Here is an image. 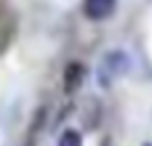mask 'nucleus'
Here are the masks:
<instances>
[{"instance_id":"nucleus-1","label":"nucleus","mask_w":152,"mask_h":146,"mask_svg":"<svg viewBox=\"0 0 152 146\" xmlns=\"http://www.w3.org/2000/svg\"><path fill=\"white\" fill-rule=\"evenodd\" d=\"M128 72H131V56L120 48H112V51L104 53V59L96 69V80H99L102 88H112V82L118 77H126Z\"/></svg>"},{"instance_id":"nucleus-2","label":"nucleus","mask_w":152,"mask_h":146,"mask_svg":"<svg viewBox=\"0 0 152 146\" xmlns=\"http://www.w3.org/2000/svg\"><path fill=\"white\" fill-rule=\"evenodd\" d=\"M86 77H88V66L83 61H69L64 66V72H61V88H64V93H69V96L77 93L83 88Z\"/></svg>"},{"instance_id":"nucleus-3","label":"nucleus","mask_w":152,"mask_h":146,"mask_svg":"<svg viewBox=\"0 0 152 146\" xmlns=\"http://www.w3.org/2000/svg\"><path fill=\"white\" fill-rule=\"evenodd\" d=\"M80 120H83L86 133H91V130H96V128L102 125V104H99L96 96H88V98L83 101V106H80Z\"/></svg>"},{"instance_id":"nucleus-4","label":"nucleus","mask_w":152,"mask_h":146,"mask_svg":"<svg viewBox=\"0 0 152 146\" xmlns=\"http://www.w3.org/2000/svg\"><path fill=\"white\" fill-rule=\"evenodd\" d=\"M118 0H83V13L91 21H104L115 13Z\"/></svg>"},{"instance_id":"nucleus-5","label":"nucleus","mask_w":152,"mask_h":146,"mask_svg":"<svg viewBox=\"0 0 152 146\" xmlns=\"http://www.w3.org/2000/svg\"><path fill=\"white\" fill-rule=\"evenodd\" d=\"M56 146H83V136H80L77 130L67 128V130H61V133H59V141H56Z\"/></svg>"},{"instance_id":"nucleus-6","label":"nucleus","mask_w":152,"mask_h":146,"mask_svg":"<svg viewBox=\"0 0 152 146\" xmlns=\"http://www.w3.org/2000/svg\"><path fill=\"white\" fill-rule=\"evenodd\" d=\"M144 146H152V144H144Z\"/></svg>"}]
</instances>
